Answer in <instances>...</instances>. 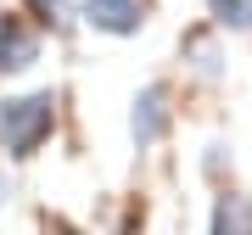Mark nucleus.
<instances>
[{"instance_id": "f257e3e1", "label": "nucleus", "mask_w": 252, "mask_h": 235, "mask_svg": "<svg viewBox=\"0 0 252 235\" xmlns=\"http://www.w3.org/2000/svg\"><path fill=\"white\" fill-rule=\"evenodd\" d=\"M56 135V90H28L0 101V146L6 157H34L39 146Z\"/></svg>"}, {"instance_id": "f03ea898", "label": "nucleus", "mask_w": 252, "mask_h": 235, "mask_svg": "<svg viewBox=\"0 0 252 235\" xmlns=\"http://www.w3.org/2000/svg\"><path fill=\"white\" fill-rule=\"evenodd\" d=\"M168 129H174V90L162 79H152L129 101V140H135V151H152L168 140Z\"/></svg>"}, {"instance_id": "7ed1b4c3", "label": "nucleus", "mask_w": 252, "mask_h": 235, "mask_svg": "<svg viewBox=\"0 0 252 235\" xmlns=\"http://www.w3.org/2000/svg\"><path fill=\"white\" fill-rule=\"evenodd\" d=\"M84 23L95 28V34H107V39H135L146 17H152V6L146 0H84Z\"/></svg>"}, {"instance_id": "20e7f679", "label": "nucleus", "mask_w": 252, "mask_h": 235, "mask_svg": "<svg viewBox=\"0 0 252 235\" xmlns=\"http://www.w3.org/2000/svg\"><path fill=\"white\" fill-rule=\"evenodd\" d=\"M39 56H45L39 23H28V17H0V73H28Z\"/></svg>"}, {"instance_id": "39448f33", "label": "nucleus", "mask_w": 252, "mask_h": 235, "mask_svg": "<svg viewBox=\"0 0 252 235\" xmlns=\"http://www.w3.org/2000/svg\"><path fill=\"white\" fill-rule=\"evenodd\" d=\"M207 235H252V196L247 190H219L213 196Z\"/></svg>"}, {"instance_id": "423d86ee", "label": "nucleus", "mask_w": 252, "mask_h": 235, "mask_svg": "<svg viewBox=\"0 0 252 235\" xmlns=\"http://www.w3.org/2000/svg\"><path fill=\"white\" fill-rule=\"evenodd\" d=\"M185 67L196 73V79H207V84H219L224 79V51H219V39L207 34V28H196V34H185Z\"/></svg>"}, {"instance_id": "0eeeda50", "label": "nucleus", "mask_w": 252, "mask_h": 235, "mask_svg": "<svg viewBox=\"0 0 252 235\" xmlns=\"http://www.w3.org/2000/svg\"><path fill=\"white\" fill-rule=\"evenodd\" d=\"M207 17L219 34H252V0H207Z\"/></svg>"}, {"instance_id": "6e6552de", "label": "nucleus", "mask_w": 252, "mask_h": 235, "mask_svg": "<svg viewBox=\"0 0 252 235\" xmlns=\"http://www.w3.org/2000/svg\"><path fill=\"white\" fill-rule=\"evenodd\" d=\"M23 6H28V17H34L39 28H51V34H67L73 17H79L73 0H23Z\"/></svg>"}, {"instance_id": "1a4fd4ad", "label": "nucleus", "mask_w": 252, "mask_h": 235, "mask_svg": "<svg viewBox=\"0 0 252 235\" xmlns=\"http://www.w3.org/2000/svg\"><path fill=\"white\" fill-rule=\"evenodd\" d=\"M224 151H230L224 140H213V146H207V157H202V168H207V179H224Z\"/></svg>"}, {"instance_id": "9d476101", "label": "nucleus", "mask_w": 252, "mask_h": 235, "mask_svg": "<svg viewBox=\"0 0 252 235\" xmlns=\"http://www.w3.org/2000/svg\"><path fill=\"white\" fill-rule=\"evenodd\" d=\"M6 202H11V174L0 168V207H6Z\"/></svg>"}, {"instance_id": "9b49d317", "label": "nucleus", "mask_w": 252, "mask_h": 235, "mask_svg": "<svg viewBox=\"0 0 252 235\" xmlns=\"http://www.w3.org/2000/svg\"><path fill=\"white\" fill-rule=\"evenodd\" d=\"M56 235H79V230H56Z\"/></svg>"}]
</instances>
